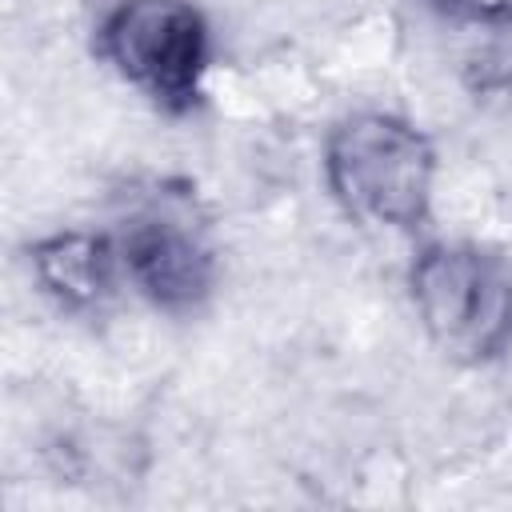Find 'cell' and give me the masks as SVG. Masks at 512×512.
<instances>
[{"label": "cell", "instance_id": "cell-1", "mask_svg": "<svg viewBox=\"0 0 512 512\" xmlns=\"http://www.w3.org/2000/svg\"><path fill=\"white\" fill-rule=\"evenodd\" d=\"M324 176L348 216L416 228L432 204L436 148L404 116L352 112L328 132Z\"/></svg>", "mask_w": 512, "mask_h": 512}, {"label": "cell", "instance_id": "cell-2", "mask_svg": "<svg viewBox=\"0 0 512 512\" xmlns=\"http://www.w3.org/2000/svg\"><path fill=\"white\" fill-rule=\"evenodd\" d=\"M412 304L432 336L456 360L484 364L512 344V268L480 244H428L408 272Z\"/></svg>", "mask_w": 512, "mask_h": 512}, {"label": "cell", "instance_id": "cell-3", "mask_svg": "<svg viewBox=\"0 0 512 512\" xmlns=\"http://www.w3.org/2000/svg\"><path fill=\"white\" fill-rule=\"evenodd\" d=\"M100 56L164 108H188L208 64V24L188 0H120L100 32Z\"/></svg>", "mask_w": 512, "mask_h": 512}, {"label": "cell", "instance_id": "cell-4", "mask_svg": "<svg viewBox=\"0 0 512 512\" xmlns=\"http://www.w3.org/2000/svg\"><path fill=\"white\" fill-rule=\"evenodd\" d=\"M120 260L132 284L164 312H192L212 292V248L180 220H136L120 244Z\"/></svg>", "mask_w": 512, "mask_h": 512}, {"label": "cell", "instance_id": "cell-5", "mask_svg": "<svg viewBox=\"0 0 512 512\" xmlns=\"http://www.w3.org/2000/svg\"><path fill=\"white\" fill-rule=\"evenodd\" d=\"M120 248L96 232H56L32 244L36 284L68 312H96L116 292Z\"/></svg>", "mask_w": 512, "mask_h": 512}, {"label": "cell", "instance_id": "cell-6", "mask_svg": "<svg viewBox=\"0 0 512 512\" xmlns=\"http://www.w3.org/2000/svg\"><path fill=\"white\" fill-rule=\"evenodd\" d=\"M432 4L460 20H476V24H508L512 20V0H432Z\"/></svg>", "mask_w": 512, "mask_h": 512}]
</instances>
